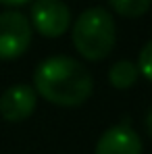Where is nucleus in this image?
<instances>
[{
    "label": "nucleus",
    "instance_id": "f257e3e1",
    "mask_svg": "<svg viewBox=\"0 0 152 154\" xmlns=\"http://www.w3.org/2000/svg\"><path fill=\"white\" fill-rule=\"evenodd\" d=\"M33 90L50 104L73 108L92 96L94 79L83 63L71 56H50L36 67Z\"/></svg>",
    "mask_w": 152,
    "mask_h": 154
},
{
    "label": "nucleus",
    "instance_id": "f03ea898",
    "mask_svg": "<svg viewBox=\"0 0 152 154\" xmlns=\"http://www.w3.org/2000/svg\"><path fill=\"white\" fill-rule=\"evenodd\" d=\"M73 46L85 60H102L106 58L115 44H117V27L113 15L102 8L94 6L83 11L73 23Z\"/></svg>",
    "mask_w": 152,
    "mask_h": 154
},
{
    "label": "nucleus",
    "instance_id": "7ed1b4c3",
    "mask_svg": "<svg viewBox=\"0 0 152 154\" xmlns=\"http://www.w3.org/2000/svg\"><path fill=\"white\" fill-rule=\"evenodd\" d=\"M31 44V23L19 11L0 13V60L23 56Z\"/></svg>",
    "mask_w": 152,
    "mask_h": 154
},
{
    "label": "nucleus",
    "instance_id": "20e7f679",
    "mask_svg": "<svg viewBox=\"0 0 152 154\" xmlns=\"http://www.w3.org/2000/svg\"><path fill=\"white\" fill-rule=\"evenodd\" d=\"M29 23L44 38H60L71 27V11L60 0H36Z\"/></svg>",
    "mask_w": 152,
    "mask_h": 154
},
{
    "label": "nucleus",
    "instance_id": "39448f33",
    "mask_svg": "<svg viewBox=\"0 0 152 154\" xmlns=\"http://www.w3.org/2000/svg\"><path fill=\"white\" fill-rule=\"evenodd\" d=\"M38 94L27 83H15L0 96V115L8 123H21L29 119L36 110Z\"/></svg>",
    "mask_w": 152,
    "mask_h": 154
},
{
    "label": "nucleus",
    "instance_id": "423d86ee",
    "mask_svg": "<svg viewBox=\"0 0 152 154\" xmlns=\"http://www.w3.org/2000/svg\"><path fill=\"white\" fill-rule=\"evenodd\" d=\"M94 154H142V140L125 121L102 133L96 142Z\"/></svg>",
    "mask_w": 152,
    "mask_h": 154
},
{
    "label": "nucleus",
    "instance_id": "0eeeda50",
    "mask_svg": "<svg viewBox=\"0 0 152 154\" xmlns=\"http://www.w3.org/2000/svg\"><path fill=\"white\" fill-rule=\"evenodd\" d=\"M138 77H140V69L131 60H119L108 71V81H110V85L115 90H129V88H133Z\"/></svg>",
    "mask_w": 152,
    "mask_h": 154
},
{
    "label": "nucleus",
    "instance_id": "6e6552de",
    "mask_svg": "<svg viewBox=\"0 0 152 154\" xmlns=\"http://www.w3.org/2000/svg\"><path fill=\"white\" fill-rule=\"evenodd\" d=\"M108 4L117 15L125 19H138L150 11L152 0H108Z\"/></svg>",
    "mask_w": 152,
    "mask_h": 154
},
{
    "label": "nucleus",
    "instance_id": "1a4fd4ad",
    "mask_svg": "<svg viewBox=\"0 0 152 154\" xmlns=\"http://www.w3.org/2000/svg\"><path fill=\"white\" fill-rule=\"evenodd\" d=\"M138 69H140V73L146 77L148 81H152V40L142 48L140 52V58H138Z\"/></svg>",
    "mask_w": 152,
    "mask_h": 154
},
{
    "label": "nucleus",
    "instance_id": "9d476101",
    "mask_svg": "<svg viewBox=\"0 0 152 154\" xmlns=\"http://www.w3.org/2000/svg\"><path fill=\"white\" fill-rule=\"evenodd\" d=\"M27 2H31V0H0V4H4V6H21Z\"/></svg>",
    "mask_w": 152,
    "mask_h": 154
},
{
    "label": "nucleus",
    "instance_id": "9b49d317",
    "mask_svg": "<svg viewBox=\"0 0 152 154\" xmlns=\"http://www.w3.org/2000/svg\"><path fill=\"white\" fill-rule=\"evenodd\" d=\"M146 129H148V135L152 137V110L148 112V117H146Z\"/></svg>",
    "mask_w": 152,
    "mask_h": 154
}]
</instances>
